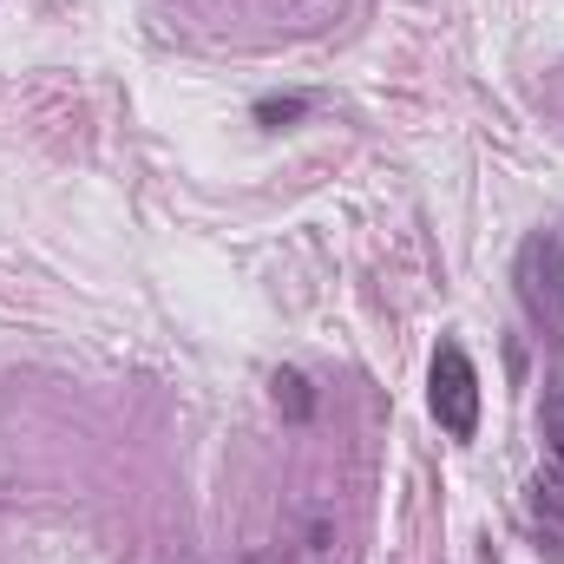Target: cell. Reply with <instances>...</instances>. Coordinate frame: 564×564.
Returning a JSON list of instances; mask_svg holds the SVG:
<instances>
[{
  "instance_id": "cell-1",
  "label": "cell",
  "mask_w": 564,
  "mask_h": 564,
  "mask_svg": "<svg viewBox=\"0 0 564 564\" xmlns=\"http://www.w3.org/2000/svg\"><path fill=\"white\" fill-rule=\"evenodd\" d=\"M426 408L433 421L446 426L453 440H473L479 433V368L459 341H440L433 348V368H426Z\"/></svg>"
},
{
  "instance_id": "cell-2",
  "label": "cell",
  "mask_w": 564,
  "mask_h": 564,
  "mask_svg": "<svg viewBox=\"0 0 564 564\" xmlns=\"http://www.w3.org/2000/svg\"><path fill=\"white\" fill-rule=\"evenodd\" d=\"M512 282H519L525 315H532L552 341H564V243L558 237H525Z\"/></svg>"
},
{
  "instance_id": "cell-3",
  "label": "cell",
  "mask_w": 564,
  "mask_h": 564,
  "mask_svg": "<svg viewBox=\"0 0 564 564\" xmlns=\"http://www.w3.org/2000/svg\"><path fill=\"white\" fill-rule=\"evenodd\" d=\"M276 401H289V414H295V421H308V408H315L302 375H276Z\"/></svg>"
},
{
  "instance_id": "cell-4",
  "label": "cell",
  "mask_w": 564,
  "mask_h": 564,
  "mask_svg": "<svg viewBox=\"0 0 564 564\" xmlns=\"http://www.w3.org/2000/svg\"><path fill=\"white\" fill-rule=\"evenodd\" d=\"M545 440H552V453H558V466H564V388L545 394Z\"/></svg>"
},
{
  "instance_id": "cell-5",
  "label": "cell",
  "mask_w": 564,
  "mask_h": 564,
  "mask_svg": "<svg viewBox=\"0 0 564 564\" xmlns=\"http://www.w3.org/2000/svg\"><path fill=\"white\" fill-rule=\"evenodd\" d=\"M302 112H308V99H263V106H257V119H263V126H282V119H302Z\"/></svg>"
}]
</instances>
